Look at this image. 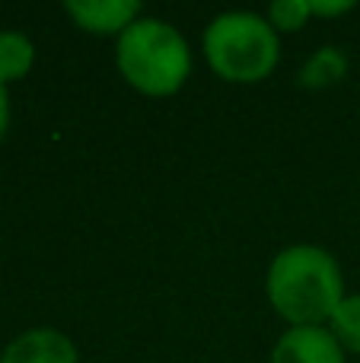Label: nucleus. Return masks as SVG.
<instances>
[{
    "label": "nucleus",
    "instance_id": "obj_1",
    "mask_svg": "<svg viewBox=\"0 0 360 363\" xmlns=\"http://www.w3.org/2000/svg\"><path fill=\"white\" fill-rule=\"evenodd\" d=\"M268 300L291 328L322 325L344 300L342 268L319 245H291L268 268Z\"/></svg>",
    "mask_w": 360,
    "mask_h": 363
},
{
    "label": "nucleus",
    "instance_id": "obj_2",
    "mask_svg": "<svg viewBox=\"0 0 360 363\" xmlns=\"http://www.w3.org/2000/svg\"><path fill=\"white\" fill-rule=\"evenodd\" d=\"M118 70L147 96H172L191 74L189 42L166 19H137L118 35Z\"/></svg>",
    "mask_w": 360,
    "mask_h": 363
},
{
    "label": "nucleus",
    "instance_id": "obj_3",
    "mask_svg": "<svg viewBox=\"0 0 360 363\" xmlns=\"http://www.w3.org/2000/svg\"><path fill=\"white\" fill-rule=\"evenodd\" d=\"M204 55L217 77L230 83H259L281 57L278 32L259 13H220L204 29Z\"/></svg>",
    "mask_w": 360,
    "mask_h": 363
},
{
    "label": "nucleus",
    "instance_id": "obj_4",
    "mask_svg": "<svg viewBox=\"0 0 360 363\" xmlns=\"http://www.w3.org/2000/svg\"><path fill=\"white\" fill-rule=\"evenodd\" d=\"M271 363H344V347L322 325L291 328L274 345Z\"/></svg>",
    "mask_w": 360,
    "mask_h": 363
},
{
    "label": "nucleus",
    "instance_id": "obj_5",
    "mask_svg": "<svg viewBox=\"0 0 360 363\" xmlns=\"http://www.w3.org/2000/svg\"><path fill=\"white\" fill-rule=\"evenodd\" d=\"M0 363H77V347L57 328H29L6 345Z\"/></svg>",
    "mask_w": 360,
    "mask_h": 363
},
{
    "label": "nucleus",
    "instance_id": "obj_6",
    "mask_svg": "<svg viewBox=\"0 0 360 363\" xmlns=\"http://www.w3.org/2000/svg\"><path fill=\"white\" fill-rule=\"evenodd\" d=\"M64 10L80 29L96 35H112V32L121 35L131 23H137L140 4L137 0H67Z\"/></svg>",
    "mask_w": 360,
    "mask_h": 363
},
{
    "label": "nucleus",
    "instance_id": "obj_7",
    "mask_svg": "<svg viewBox=\"0 0 360 363\" xmlns=\"http://www.w3.org/2000/svg\"><path fill=\"white\" fill-rule=\"evenodd\" d=\"M32 61H35V48L23 32H0V83L4 86L29 74Z\"/></svg>",
    "mask_w": 360,
    "mask_h": 363
},
{
    "label": "nucleus",
    "instance_id": "obj_8",
    "mask_svg": "<svg viewBox=\"0 0 360 363\" xmlns=\"http://www.w3.org/2000/svg\"><path fill=\"white\" fill-rule=\"evenodd\" d=\"M344 74H348V57L338 48H319L316 55L303 64V70H300V83L310 89H322V86L338 83Z\"/></svg>",
    "mask_w": 360,
    "mask_h": 363
},
{
    "label": "nucleus",
    "instance_id": "obj_9",
    "mask_svg": "<svg viewBox=\"0 0 360 363\" xmlns=\"http://www.w3.org/2000/svg\"><path fill=\"white\" fill-rule=\"evenodd\" d=\"M332 328L329 332L335 335V341L344 347V351L360 354V294L344 296L338 303V309L332 313Z\"/></svg>",
    "mask_w": 360,
    "mask_h": 363
},
{
    "label": "nucleus",
    "instance_id": "obj_10",
    "mask_svg": "<svg viewBox=\"0 0 360 363\" xmlns=\"http://www.w3.org/2000/svg\"><path fill=\"white\" fill-rule=\"evenodd\" d=\"M310 19V0H278L268 10V23L274 32H297Z\"/></svg>",
    "mask_w": 360,
    "mask_h": 363
},
{
    "label": "nucleus",
    "instance_id": "obj_11",
    "mask_svg": "<svg viewBox=\"0 0 360 363\" xmlns=\"http://www.w3.org/2000/svg\"><path fill=\"white\" fill-rule=\"evenodd\" d=\"M351 4L342 0V4H322V0H310V13H319V16H338V13H348Z\"/></svg>",
    "mask_w": 360,
    "mask_h": 363
},
{
    "label": "nucleus",
    "instance_id": "obj_12",
    "mask_svg": "<svg viewBox=\"0 0 360 363\" xmlns=\"http://www.w3.org/2000/svg\"><path fill=\"white\" fill-rule=\"evenodd\" d=\"M6 121H10V96H6V86L0 83V138L6 131Z\"/></svg>",
    "mask_w": 360,
    "mask_h": 363
}]
</instances>
